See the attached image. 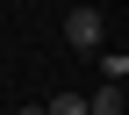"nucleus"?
<instances>
[{"instance_id": "1", "label": "nucleus", "mask_w": 129, "mask_h": 115, "mask_svg": "<svg viewBox=\"0 0 129 115\" xmlns=\"http://www.w3.org/2000/svg\"><path fill=\"white\" fill-rule=\"evenodd\" d=\"M101 36H108V22H101V7H72V14H64V43H72V51H86V58H101Z\"/></svg>"}, {"instance_id": "2", "label": "nucleus", "mask_w": 129, "mask_h": 115, "mask_svg": "<svg viewBox=\"0 0 129 115\" xmlns=\"http://www.w3.org/2000/svg\"><path fill=\"white\" fill-rule=\"evenodd\" d=\"M86 108H93V115H122V86H108V79H101V86L86 94Z\"/></svg>"}, {"instance_id": "3", "label": "nucleus", "mask_w": 129, "mask_h": 115, "mask_svg": "<svg viewBox=\"0 0 129 115\" xmlns=\"http://www.w3.org/2000/svg\"><path fill=\"white\" fill-rule=\"evenodd\" d=\"M93 65H101V79H108V86H122V79H129V58H122V51H101Z\"/></svg>"}, {"instance_id": "4", "label": "nucleus", "mask_w": 129, "mask_h": 115, "mask_svg": "<svg viewBox=\"0 0 129 115\" xmlns=\"http://www.w3.org/2000/svg\"><path fill=\"white\" fill-rule=\"evenodd\" d=\"M43 108H50V115H93L86 94H57V101H43Z\"/></svg>"}, {"instance_id": "5", "label": "nucleus", "mask_w": 129, "mask_h": 115, "mask_svg": "<svg viewBox=\"0 0 129 115\" xmlns=\"http://www.w3.org/2000/svg\"><path fill=\"white\" fill-rule=\"evenodd\" d=\"M14 115H50V108H14Z\"/></svg>"}]
</instances>
